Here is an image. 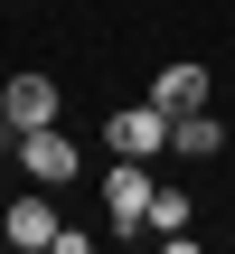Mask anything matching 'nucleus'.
Wrapping results in <instances>:
<instances>
[{
    "instance_id": "obj_1",
    "label": "nucleus",
    "mask_w": 235,
    "mask_h": 254,
    "mask_svg": "<svg viewBox=\"0 0 235 254\" xmlns=\"http://www.w3.org/2000/svg\"><path fill=\"white\" fill-rule=\"evenodd\" d=\"M151 198H160V189H151V160H113V170H104V217H113L122 236H151Z\"/></svg>"
},
{
    "instance_id": "obj_2",
    "label": "nucleus",
    "mask_w": 235,
    "mask_h": 254,
    "mask_svg": "<svg viewBox=\"0 0 235 254\" xmlns=\"http://www.w3.org/2000/svg\"><path fill=\"white\" fill-rule=\"evenodd\" d=\"M104 141H113L122 160H160V151L179 141V113H160V104H132V113H113V123H104Z\"/></svg>"
},
{
    "instance_id": "obj_3",
    "label": "nucleus",
    "mask_w": 235,
    "mask_h": 254,
    "mask_svg": "<svg viewBox=\"0 0 235 254\" xmlns=\"http://www.w3.org/2000/svg\"><path fill=\"white\" fill-rule=\"evenodd\" d=\"M0 123H9V132L57 123V75H9V85H0Z\"/></svg>"
},
{
    "instance_id": "obj_4",
    "label": "nucleus",
    "mask_w": 235,
    "mask_h": 254,
    "mask_svg": "<svg viewBox=\"0 0 235 254\" xmlns=\"http://www.w3.org/2000/svg\"><path fill=\"white\" fill-rule=\"evenodd\" d=\"M19 160H28V179H38V189H66V179H75V141H66L57 123L19 132Z\"/></svg>"
},
{
    "instance_id": "obj_5",
    "label": "nucleus",
    "mask_w": 235,
    "mask_h": 254,
    "mask_svg": "<svg viewBox=\"0 0 235 254\" xmlns=\"http://www.w3.org/2000/svg\"><path fill=\"white\" fill-rule=\"evenodd\" d=\"M151 104H160V113H198V104H207V66H188V57L160 66V75H151Z\"/></svg>"
},
{
    "instance_id": "obj_6",
    "label": "nucleus",
    "mask_w": 235,
    "mask_h": 254,
    "mask_svg": "<svg viewBox=\"0 0 235 254\" xmlns=\"http://www.w3.org/2000/svg\"><path fill=\"white\" fill-rule=\"evenodd\" d=\"M0 236H9V245H57L66 226H57V207H47V189H38V198H19V207L0 217Z\"/></svg>"
},
{
    "instance_id": "obj_7",
    "label": "nucleus",
    "mask_w": 235,
    "mask_h": 254,
    "mask_svg": "<svg viewBox=\"0 0 235 254\" xmlns=\"http://www.w3.org/2000/svg\"><path fill=\"white\" fill-rule=\"evenodd\" d=\"M170 151H188V160H217V151H226V123L198 104V113H179V141H170Z\"/></svg>"
},
{
    "instance_id": "obj_8",
    "label": "nucleus",
    "mask_w": 235,
    "mask_h": 254,
    "mask_svg": "<svg viewBox=\"0 0 235 254\" xmlns=\"http://www.w3.org/2000/svg\"><path fill=\"white\" fill-rule=\"evenodd\" d=\"M179 226H188V198L160 189V198H151V236H179Z\"/></svg>"
}]
</instances>
